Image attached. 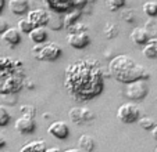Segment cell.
Returning <instances> with one entry per match:
<instances>
[{
  "label": "cell",
  "mask_w": 157,
  "mask_h": 152,
  "mask_svg": "<svg viewBox=\"0 0 157 152\" xmlns=\"http://www.w3.org/2000/svg\"><path fill=\"white\" fill-rule=\"evenodd\" d=\"M125 3H127V0H107V6L111 11H116V10L124 7Z\"/></svg>",
  "instance_id": "obj_24"
},
{
  "label": "cell",
  "mask_w": 157,
  "mask_h": 152,
  "mask_svg": "<svg viewBox=\"0 0 157 152\" xmlns=\"http://www.w3.org/2000/svg\"><path fill=\"white\" fill-rule=\"evenodd\" d=\"M4 145H6V137L0 133V148H3Z\"/></svg>",
  "instance_id": "obj_28"
},
{
  "label": "cell",
  "mask_w": 157,
  "mask_h": 152,
  "mask_svg": "<svg viewBox=\"0 0 157 152\" xmlns=\"http://www.w3.org/2000/svg\"><path fill=\"white\" fill-rule=\"evenodd\" d=\"M67 152H78V149L72 148V149H67Z\"/></svg>",
  "instance_id": "obj_32"
},
{
  "label": "cell",
  "mask_w": 157,
  "mask_h": 152,
  "mask_svg": "<svg viewBox=\"0 0 157 152\" xmlns=\"http://www.w3.org/2000/svg\"><path fill=\"white\" fill-rule=\"evenodd\" d=\"M109 71L110 75L116 80L121 83H127V85L133 80L149 78V71L125 54L114 57L109 64Z\"/></svg>",
  "instance_id": "obj_3"
},
{
  "label": "cell",
  "mask_w": 157,
  "mask_h": 152,
  "mask_svg": "<svg viewBox=\"0 0 157 152\" xmlns=\"http://www.w3.org/2000/svg\"><path fill=\"white\" fill-rule=\"evenodd\" d=\"M28 36H29L31 42H33L35 44L36 43H44V42L48 40V31H46L44 27H35L29 33H28Z\"/></svg>",
  "instance_id": "obj_14"
},
{
  "label": "cell",
  "mask_w": 157,
  "mask_h": 152,
  "mask_svg": "<svg viewBox=\"0 0 157 152\" xmlns=\"http://www.w3.org/2000/svg\"><path fill=\"white\" fill-rule=\"evenodd\" d=\"M67 42L71 47L77 50H82L89 46L90 43V38L86 27H83L82 24L75 22L74 25L68 28V33H67Z\"/></svg>",
  "instance_id": "obj_4"
},
{
  "label": "cell",
  "mask_w": 157,
  "mask_h": 152,
  "mask_svg": "<svg viewBox=\"0 0 157 152\" xmlns=\"http://www.w3.org/2000/svg\"><path fill=\"white\" fill-rule=\"evenodd\" d=\"M150 132H151V136H153V138L157 141V123H156V126H154V127L150 130Z\"/></svg>",
  "instance_id": "obj_29"
},
{
  "label": "cell",
  "mask_w": 157,
  "mask_h": 152,
  "mask_svg": "<svg viewBox=\"0 0 157 152\" xmlns=\"http://www.w3.org/2000/svg\"><path fill=\"white\" fill-rule=\"evenodd\" d=\"M117 118L120 119V122L122 123H133L138 122L140 118V111L139 107L133 103H125L117 109Z\"/></svg>",
  "instance_id": "obj_6"
},
{
  "label": "cell",
  "mask_w": 157,
  "mask_h": 152,
  "mask_svg": "<svg viewBox=\"0 0 157 152\" xmlns=\"http://www.w3.org/2000/svg\"><path fill=\"white\" fill-rule=\"evenodd\" d=\"M3 7H4V0H0V13L3 11Z\"/></svg>",
  "instance_id": "obj_31"
},
{
  "label": "cell",
  "mask_w": 157,
  "mask_h": 152,
  "mask_svg": "<svg viewBox=\"0 0 157 152\" xmlns=\"http://www.w3.org/2000/svg\"><path fill=\"white\" fill-rule=\"evenodd\" d=\"M143 11L149 17H156L157 15V3L156 2H146L143 4Z\"/></svg>",
  "instance_id": "obj_20"
},
{
  "label": "cell",
  "mask_w": 157,
  "mask_h": 152,
  "mask_svg": "<svg viewBox=\"0 0 157 152\" xmlns=\"http://www.w3.org/2000/svg\"><path fill=\"white\" fill-rule=\"evenodd\" d=\"M17 28L21 31V33H29L31 31L35 28V25L32 24V21L29 20V18H21L20 21H18V25H17Z\"/></svg>",
  "instance_id": "obj_19"
},
{
  "label": "cell",
  "mask_w": 157,
  "mask_h": 152,
  "mask_svg": "<svg viewBox=\"0 0 157 152\" xmlns=\"http://www.w3.org/2000/svg\"><path fill=\"white\" fill-rule=\"evenodd\" d=\"M142 54L149 60H156L157 58V38H153L143 46Z\"/></svg>",
  "instance_id": "obj_15"
},
{
  "label": "cell",
  "mask_w": 157,
  "mask_h": 152,
  "mask_svg": "<svg viewBox=\"0 0 157 152\" xmlns=\"http://www.w3.org/2000/svg\"><path fill=\"white\" fill-rule=\"evenodd\" d=\"M14 127L20 134H32L36 129L35 116L27 114H21V116L15 120Z\"/></svg>",
  "instance_id": "obj_8"
},
{
  "label": "cell",
  "mask_w": 157,
  "mask_h": 152,
  "mask_svg": "<svg viewBox=\"0 0 157 152\" xmlns=\"http://www.w3.org/2000/svg\"><path fill=\"white\" fill-rule=\"evenodd\" d=\"M46 151H49V152H54V151H61V148H59V147H52V148H46Z\"/></svg>",
  "instance_id": "obj_30"
},
{
  "label": "cell",
  "mask_w": 157,
  "mask_h": 152,
  "mask_svg": "<svg viewBox=\"0 0 157 152\" xmlns=\"http://www.w3.org/2000/svg\"><path fill=\"white\" fill-rule=\"evenodd\" d=\"M129 38H131V40H132L135 44H138V46H142V47L145 46V44L151 39L149 31L146 29V28H143V27L135 28V29L131 32Z\"/></svg>",
  "instance_id": "obj_12"
},
{
  "label": "cell",
  "mask_w": 157,
  "mask_h": 152,
  "mask_svg": "<svg viewBox=\"0 0 157 152\" xmlns=\"http://www.w3.org/2000/svg\"><path fill=\"white\" fill-rule=\"evenodd\" d=\"M138 123H139V126L142 127V129H145V130H151L154 126H156V122H154V120L151 119L150 116H142V118H139Z\"/></svg>",
  "instance_id": "obj_21"
},
{
  "label": "cell",
  "mask_w": 157,
  "mask_h": 152,
  "mask_svg": "<svg viewBox=\"0 0 157 152\" xmlns=\"http://www.w3.org/2000/svg\"><path fill=\"white\" fill-rule=\"evenodd\" d=\"M79 148L86 152H90L95 149V140L92 136L89 134H82L79 137Z\"/></svg>",
  "instance_id": "obj_17"
},
{
  "label": "cell",
  "mask_w": 157,
  "mask_h": 152,
  "mask_svg": "<svg viewBox=\"0 0 157 152\" xmlns=\"http://www.w3.org/2000/svg\"><path fill=\"white\" fill-rule=\"evenodd\" d=\"M31 53L39 61H54L61 56V47L60 44L49 42V43H36L31 49Z\"/></svg>",
  "instance_id": "obj_5"
},
{
  "label": "cell",
  "mask_w": 157,
  "mask_h": 152,
  "mask_svg": "<svg viewBox=\"0 0 157 152\" xmlns=\"http://www.w3.org/2000/svg\"><path fill=\"white\" fill-rule=\"evenodd\" d=\"M156 152H157V148H156Z\"/></svg>",
  "instance_id": "obj_33"
},
{
  "label": "cell",
  "mask_w": 157,
  "mask_h": 152,
  "mask_svg": "<svg viewBox=\"0 0 157 152\" xmlns=\"http://www.w3.org/2000/svg\"><path fill=\"white\" fill-rule=\"evenodd\" d=\"M64 86L74 100L88 101L103 91L104 80L98 60L83 58L65 68Z\"/></svg>",
  "instance_id": "obj_1"
},
{
  "label": "cell",
  "mask_w": 157,
  "mask_h": 152,
  "mask_svg": "<svg viewBox=\"0 0 157 152\" xmlns=\"http://www.w3.org/2000/svg\"><path fill=\"white\" fill-rule=\"evenodd\" d=\"M7 28H9V22H7L4 18H0V35H2Z\"/></svg>",
  "instance_id": "obj_27"
},
{
  "label": "cell",
  "mask_w": 157,
  "mask_h": 152,
  "mask_svg": "<svg viewBox=\"0 0 157 152\" xmlns=\"http://www.w3.org/2000/svg\"><path fill=\"white\" fill-rule=\"evenodd\" d=\"M28 151H46V141L44 140H36L29 141L28 144L21 147V152H28Z\"/></svg>",
  "instance_id": "obj_16"
},
{
  "label": "cell",
  "mask_w": 157,
  "mask_h": 152,
  "mask_svg": "<svg viewBox=\"0 0 157 152\" xmlns=\"http://www.w3.org/2000/svg\"><path fill=\"white\" fill-rule=\"evenodd\" d=\"M28 18L32 21V24L35 27H44L50 22V15L46 10L43 9H36V10H31L28 13Z\"/></svg>",
  "instance_id": "obj_11"
},
{
  "label": "cell",
  "mask_w": 157,
  "mask_h": 152,
  "mask_svg": "<svg viewBox=\"0 0 157 152\" xmlns=\"http://www.w3.org/2000/svg\"><path fill=\"white\" fill-rule=\"evenodd\" d=\"M68 116L71 119V122L75 123V125H83V109L79 108V107L71 108V111L68 112Z\"/></svg>",
  "instance_id": "obj_18"
},
{
  "label": "cell",
  "mask_w": 157,
  "mask_h": 152,
  "mask_svg": "<svg viewBox=\"0 0 157 152\" xmlns=\"http://www.w3.org/2000/svg\"><path fill=\"white\" fill-rule=\"evenodd\" d=\"M10 119H11V116L6 109V107L0 105V127H6L10 123Z\"/></svg>",
  "instance_id": "obj_22"
},
{
  "label": "cell",
  "mask_w": 157,
  "mask_h": 152,
  "mask_svg": "<svg viewBox=\"0 0 157 152\" xmlns=\"http://www.w3.org/2000/svg\"><path fill=\"white\" fill-rule=\"evenodd\" d=\"M0 36H2V42H4V43L9 47H11V49L18 46L21 42V31L18 29V28L9 27Z\"/></svg>",
  "instance_id": "obj_10"
},
{
  "label": "cell",
  "mask_w": 157,
  "mask_h": 152,
  "mask_svg": "<svg viewBox=\"0 0 157 152\" xmlns=\"http://www.w3.org/2000/svg\"><path fill=\"white\" fill-rule=\"evenodd\" d=\"M24 65L20 60L0 57V94H14L24 86Z\"/></svg>",
  "instance_id": "obj_2"
},
{
  "label": "cell",
  "mask_w": 157,
  "mask_h": 152,
  "mask_svg": "<svg viewBox=\"0 0 157 152\" xmlns=\"http://www.w3.org/2000/svg\"><path fill=\"white\" fill-rule=\"evenodd\" d=\"M20 112L21 114H27V115H32V116H35L36 115V108L32 105H22L20 108Z\"/></svg>",
  "instance_id": "obj_26"
},
{
  "label": "cell",
  "mask_w": 157,
  "mask_h": 152,
  "mask_svg": "<svg viewBox=\"0 0 157 152\" xmlns=\"http://www.w3.org/2000/svg\"><path fill=\"white\" fill-rule=\"evenodd\" d=\"M83 109V123H90L95 119V114L89 108H82Z\"/></svg>",
  "instance_id": "obj_25"
},
{
  "label": "cell",
  "mask_w": 157,
  "mask_h": 152,
  "mask_svg": "<svg viewBox=\"0 0 157 152\" xmlns=\"http://www.w3.org/2000/svg\"><path fill=\"white\" fill-rule=\"evenodd\" d=\"M48 132L50 136L59 138V140H65L70 134L68 126H67L65 122H63V120H56V122H53L50 126H49Z\"/></svg>",
  "instance_id": "obj_9"
},
{
  "label": "cell",
  "mask_w": 157,
  "mask_h": 152,
  "mask_svg": "<svg viewBox=\"0 0 157 152\" xmlns=\"http://www.w3.org/2000/svg\"><path fill=\"white\" fill-rule=\"evenodd\" d=\"M147 94H149V86L146 83V79H138L128 83L127 86L128 98L133 100V101H140V100L146 98Z\"/></svg>",
  "instance_id": "obj_7"
},
{
  "label": "cell",
  "mask_w": 157,
  "mask_h": 152,
  "mask_svg": "<svg viewBox=\"0 0 157 152\" xmlns=\"http://www.w3.org/2000/svg\"><path fill=\"white\" fill-rule=\"evenodd\" d=\"M78 17H79V11H78V10H75V11L67 14V15H65V20H64V25L67 28H70L71 25H74V24L77 22Z\"/></svg>",
  "instance_id": "obj_23"
},
{
  "label": "cell",
  "mask_w": 157,
  "mask_h": 152,
  "mask_svg": "<svg viewBox=\"0 0 157 152\" xmlns=\"http://www.w3.org/2000/svg\"><path fill=\"white\" fill-rule=\"evenodd\" d=\"M9 9L13 14L22 15L28 11V9H29V0H10Z\"/></svg>",
  "instance_id": "obj_13"
}]
</instances>
